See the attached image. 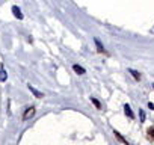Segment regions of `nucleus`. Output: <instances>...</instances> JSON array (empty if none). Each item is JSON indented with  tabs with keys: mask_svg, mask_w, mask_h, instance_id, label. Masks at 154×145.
Listing matches in <instances>:
<instances>
[{
	"mask_svg": "<svg viewBox=\"0 0 154 145\" xmlns=\"http://www.w3.org/2000/svg\"><path fill=\"white\" fill-rule=\"evenodd\" d=\"M92 103H94V104H95V106H97L98 109H101V106H100V103H98V101H97L95 98H92Z\"/></svg>",
	"mask_w": 154,
	"mask_h": 145,
	"instance_id": "obj_8",
	"label": "nucleus"
},
{
	"mask_svg": "<svg viewBox=\"0 0 154 145\" xmlns=\"http://www.w3.org/2000/svg\"><path fill=\"white\" fill-rule=\"evenodd\" d=\"M29 89H30V91H32V92H33V94H35V95H36V97H42V94H39V92H38V91H36V89H35V88H32V86H30V85H29Z\"/></svg>",
	"mask_w": 154,
	"mask_h": 145,
	"instance_id": "obj_7",
	"label": "nucleus"
},
{
	"mask_svg": "<svg viewBox=\"0 0 154 145\" xmlns=\"http://www.w3.org/2000/svg\"><path fill=\"white\" fill-rule=\"evenodd\" d=\"M146 133H148V134H146V136H148V139H149V140H154V127L148 128V131H146Z\"/></svg>",
	"mask_w": 154,
	"mask_h": 145,
	"instance_id": "obj_4",
	"label": "nucleus"
},
{
	"mask_svg": "<svg viewBox=\"0 0 154 145\" xmlns=\"http://www.w3.org/2000/svg\"><path fill=\"white\" fill-rule=\"evenodd\" d=\"M130 72H133V76H134L136 79H139V74H137V72H136V71H130Z\"/></svg>",
	"mask_w": 154,
	"mask_h": 145,
	"instance_id": "obj_9",
	"label": "nucleus"
},
{
	"mask_svg": "<svg viewBox=\"0 0 154 145\" xmlns=\"http://www.w3.org/2000/svg\"><path fill=\"white\" fill-rule=\"evenodd\" d=\"M72 68H74V71L77 72V74H85V68H82L80 65H74Z\"/></svg>",
	"mask_w": 154,
	"mask_h": 145,
	"instance_id": "obj_3",
	"label": "nucleus"
},
{
	"mask_svg": "<svg viewBox=\"0 0 154 145\" xmlns=\"http://www.w3.org/2000/svg\"><path fill=\"white\" fill-rule=\"evenodd\" d=\"M33 115H35V107H29V109L24 112L23 118H24V119H27V118H30V116H33Z\"/></svg>",
	"mask_w": 154,
	"mask_h": 145,
	"instance_id": "obj_1",
	"label": "nucleus"
},
{
	"mask_svg": "<svg viewBox=\"0 0 154 145\" xmlns=\"http://www.w3.org/2000/svg\"><path fill=\"white\" fill-rule=\"evenodd\" d=\"M124 110H125V113H127V116H128V118H133V112L130 110V106H128V104H125V106H124Z\"/></svg>",
	"mask_w": 154,
	"mask_h": 145,
	"instance_id": "obj_5",
	"label": "nucleus"
},
{
	"mask_svg": "<svg viewBox=\"0 0 154 145\" xmlns=\"http://www.w3.org/2000/svg\"><path fill=\"white\" fill-rule=\"evenodd\" d=\"M0 80H6V71L0 69Z\"/></svg>",
	"mask_w": 154,
	"mask_h": 145,
	"instance_id": "obj_6",
	"label": "nucleus"
},
{
	"mask_svg": "<svg viewBox=\"0 0 154 145\" xmlns=\"http://www.w3.org/2000/svg\"><path fill=\"white\" fill-rule=\"evenodd\" d=\"M12 12H14V15H15L18 20H21V18H23V14H21V11H20V8H18V6H12Z\"/></svg>",
	"mask_w": 154,
	"mask_h": 145,
	"instance_id": "obj_2",
	"label": "nucleus"
},
{
	"mask_svg": "<svg viewBox=\"0 0 154 145\" xmlns=\"http://www.w3.org/2000/svg\"><path fill=\"white\" fill-rule=\"evenodd\" d=\"M140 119H142V121L145 119V115H143V112H142V110H140Z\"/></svg>",
	"mask_w": 154,
	"mask_h": 145,
	"instance_id": "obj_10",
	"label": "nucleus"
}]
</instances>
